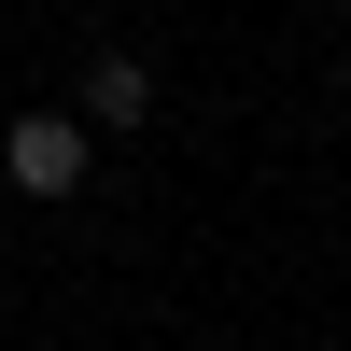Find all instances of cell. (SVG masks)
<instances>
[{"mask_svg": "<svg viewBox=\"0 0 351 351\" xmlns=\"http://www.w3.org/2000/svg\"><path fill=\"white\" fill-rule=\"evenodd\" d=\"M141 112H155V71H141L127 43H99L84 56V127H141Z\"/></svg>", "mask_w": 351, "mask_h": 351, "instance_id": "cell-2", "label": "cell"}, {"mask_svg": "<svg viewBox=\"0 0 351 351\" xmlns=\"http://www.w3.org/2000/svg\"><path fill=\"white\" fill-rule=\"evenodd\" d=\"M84 169H99L84 112H14V127H0V183H14V197H71Z\"/></svg>", "mask_w": 351, "mask_h": 351, "instance_id": "cell-1", "label": "cell"}, {"mask_svg": "<svg viewBox=\"0 0 351 351\" xmlns=\"http://www.w3.org/2000/svg\"><path fill=\"white\" fill-rule=\"evenodd\" d=\"M337 14H351V0H337Z\"/></svg>", "mask_w": 351, "mask_h": 351, "instance_id": "cell-3", "label": "cell"}]
</instances>
